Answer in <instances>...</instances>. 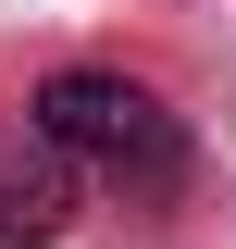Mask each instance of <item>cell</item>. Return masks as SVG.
I'll return each mask as SVG.
<instances>
[{"label":"cell","instance_id":"cell-1","mask_svg":"<svg viewBox=\"0 0 236 249\" xmlns=\"http://www.w3.org/2000/svg\"><path fill=\"white\" fill-rule=\"evenodd\" d=\"M25 124L75 162V175L124 187V199H174L186 162H199V150H186V124H174V100L137 88V75H112V62H62L50 88L25 100Z\"/></svg>","mask_w":236,"mask_h":249},{"label":"cell","instance_id":"cell-2","mask_svg":"<svg viewBox=\"0 0 236 249\" xmlns=\"http://www.w3.org/2000/svg\"><path fill=\"white\" fill-rule=\"evenodd\" d=\"M62 224H75V162H62L37 124L0 137V237H13V249H50Z\"/></svg>","mask_w":236,"mask_h":249}]
</instances>
